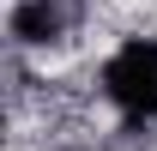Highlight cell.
<instances>
[{"mask_svg": "<svg viewBox=\"0 0 157 151\" xmlns=\"http://www.w3.org/2000/svg\"><path fill=\"white\" fill-rule=\"evenodd\" d=\"M103 97L115 103L127 121H151L157 115V42L151 37H133L121 42L109 67H103Z\"/></svg>", "mask_w": 157, "mask_h": 151, "instance_id": "1", "label": "cell"}, {"mask_svg": "<svg viewBox=\"0 0 157 151\" xmlns=\"http://www.w3.org/2000/svg\"><path fill=\"white\" fill-rule=\"evenodd\" d=\"M67 24H73V0H18V6H12V37H18L24 48L60 42Z\"/></svg>", "mask_w": 157, "mask_h": 151, "instance_id": "2", "label": "cell"}]
</instances>
